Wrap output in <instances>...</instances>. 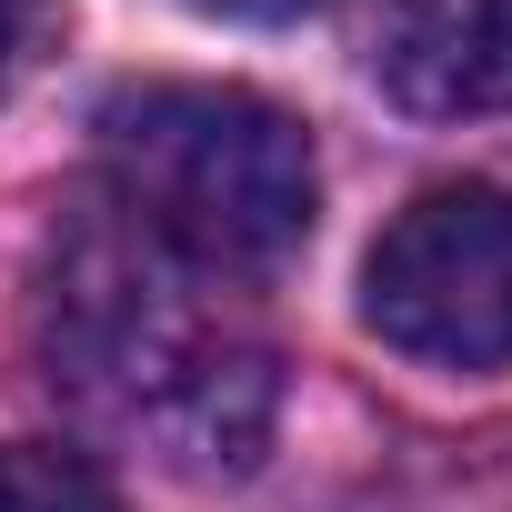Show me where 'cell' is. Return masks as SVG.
I'll list each match as a JSON object with an SVG mask.
<instances>
[{
  "mask_svg": "<svg viewBox=\"0 0 512 512\" xmlns=\"http://www.w3.org/2000/svg\"><path fill=\"white\" fill-rule=\"evenodd\" d=\"M41 362L191 472H241L272 432V342L221 302V272L151 241L121 201H81L41 251Z\"/></svg>",
  "mask_w": 512,
  "mask_h": 512,
  "instance_id": "obj_1",
  "label": "cell"
},
{
  "mask_svg": "<svg viewBox=\"0 0 512 512\" xmlns=\"http://www.w3.org/2000/svg\"><path fill=\"white\" fill-rule=\"evenodd\" d=\"M101 171L111 201L171 241L201 272H272L282 251H302L312 211H322V171H312V131L231 81H141L101 101Z\"/></svg>",
  "mask_w": 512,
  "mask_h": 512,
  "instance_id": "obj_2",
  "label": "cell"
},
{
  "mask_svg": "<svg viewBox=\"0 0 512 512\" xmlns=\"http://www.w3.org/2000/svg\"><path fill=\"white\" fill-rule=\"evenodd\" d=\"M362 322L432 372L512 362V191L442 181L392 211L362 262Z\"/></svg>",
  "mask_w": 512,
  "mask_h": 512,
  "instance_id": "obj_3",
  "label": "cell"
},
{
  "mask_svg": "<svg viewBox=\"0 0 512 512\" xmlns=\"http://www.w3.org/2000/svg\"><path fill=\"white\" fill-rule=\"evenodd\" d=\"M372 71L422 121L512 111V0H392Z\"/></svg>",
  "mask_w": 512,
  "mask_h": 512,
  "instance_id": "obj_4",
  "label": "cell"
},
{
  "mask_svg": "<svg viewBox=\"0 0 512 512\" xmlns=\"http://www.w3.org/2000/svg\"><path fill=\"white\" fill-rule=\"evenodd\" d=\"M0 512H121V502L61 442H0Z\"/></svg>",
  "mask_w": 512,
  "mask_h": 512,
  "instance_id": "obj_5",
  "label": "cell"
},
{
  "mask_svg": "<svg viewBox=\"0 0 512 512\" xmlns=\"http://www.w3.org/2000/svg\"><path fill=\"white\" fill-rule=\"evenodd\" d=\"M221 21H302V11H332V0H201Z\"/></svg>",
  "mask_w": 512,
  "mask_h": 512,
  "instance_id": "obj_6",
  "label": "cell"
},
{
  "mask_svg": "<svg viewBox=\"0 0 512 512\" xmlns=\"http://www.w3.org/2000/svg\"><path fill=\"white\" fill-rule=\"evenodd\" d=\"M21 41H31V0H0V81H11V61H21Z\"/></svg>",
  "mask_w": 512,
  "mask_h": 512,
  "instance_id": "obj_7",
  "label": "cell"
}]
</instances>
